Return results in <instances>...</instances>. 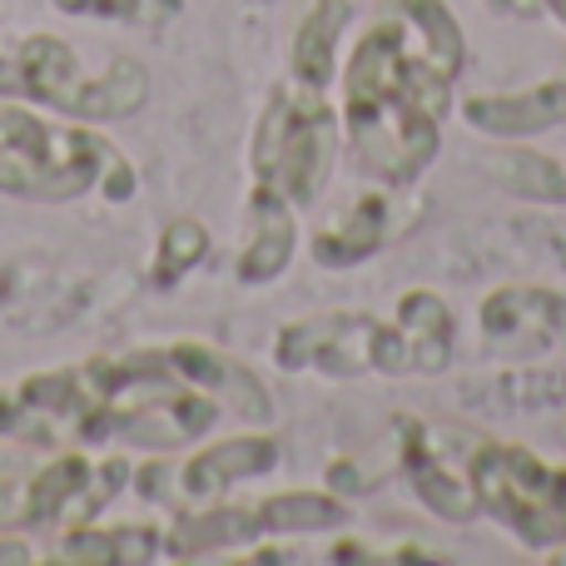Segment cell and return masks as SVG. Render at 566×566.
Masks as SVG:
<instances>
[{
	"mask_svg": "<svg viewBox=\"0 0 566 566\" xmlns=\"http://www.w3.org/2000/svg\"><path fill=\"white\" fill-rule=\"evenodd\" d=\"M0 432H25V408H20V398L6 388H0Z\"/></svg>",
	"mask_w": 566,
	"mask_h": 566,
	"instance_id": "44dd1931",
	"label": "cell"
},
{
	"mask_svg": "<svg viewBox=\"0 0 566 566\" xmlns=\"http://www.w3.org/2000/svg\"><path fill=\"white\" fill-rule=\"evenodd\" d=\"M274 363L283 373H318V378L333 382L368 378V373H382V378L412 373V353L398 323L348 308L283 323L274 338Z\"/></svg>",
	"mask_w": 566,
	"mask_h": 566,
	"instance_id": "277c9868",
	"label": "cell"
},
{
	"mask_svg": "<svg viewBox=\"0 0 566 566\" xmlns=\"http://www.w3.org/2000/svg\"><path fill=\"white\" fill-rule=\"evenodd\" d=\"M0 532H25V478L0 472Z\"/></svg>",
	"mask_w": 566,
	"mask_h": 566,
	"instance_id": "ffe728a7",
	"label": "cell"
},
{
	"mask_svg": "<svg viewBox=\"0 0 566 566\" xmlns=\"http://www.w3.org/2000/svg\"><path fill=\"white\" fill-rule=\"evenodd\" d=\"M392 323L408 338L412 373H442L452 363V308L442 303V293L408 289L392 308Z\"/></svg>",
	"mask_w": 566,
	"mask_h": 566,
	"instance_id": "4fadbf2b",
	"label": "cell"
},
{
	"mask_svg": "<svg viewBox=\"0 0 566 566\" xmlns=\"http://www.w3.org/2000/svg\"><path fill=\"white\" fill-rule=\"evenodd\" d=\"M343 25V0H303L298 25L289 40V70L298 85H328L333 75V45Z\"/></svg>",
	"mask_w": 566,
	"mask_h": 566,
	"instance_id": "5bb4252c",
	"label": "cell"
},
{
	"mask_svg": "<svg viewBox=\"0 0 566 566\" xmlns=\"http://www.w3.org/2000/svg\"><path fill=\"white\" fill-rule=\"evenodd\" d=\"M254 512L264 537H308L348 522V502L338 492H279V497H259Z\"/></svg>",
	"mask_w": 566,
	"mask_h": 566,
	"instance_id": "9a60e30c",
	"label": "cell"
},
{
	"mask_svg": "<svg viewBox=\"0 0 566 566\" xmlns=\"http://www.w3.org/2000/svg\"><path fill=\"white\" fill-rule=\"evenodd\" d=\"M482 169H488L502 189H512V195H522V199L566 205V169H562V159H552V155L512 145V149H492V155H482Z\"/></svg>",
	"mask_w": 566,
	"mask_h": 566,
	"instance_id": "2e32d148",
	"label": "cell"
},
{
	"mask_svg": "<svg viewBox=\"0 0 566 566\" xmlns=\"http://www.w3.org/2000/svg\"><path fill=\"white\" fill-rule=\"evenodd\" d=\"M239 542H244V547L264 542L259 512L239 507V502H209V507H185L179 512L175 527L165 532V557L195 562V557H209V552L239 547Z\"/></svg>",
	"mask_w": 566,
	"mask_h": 566,
	"instance_id": "8fae6325",
	"label": "cell"
},
{
	"mask_svg": "<svg viewBox=\"0 0 566 566\" xmlns=\"http://www.w3.org/2000/svg\"><path fill=\"white\" fill-rule=\"evenodd\" d=\"M249 239L239 249V264L234 274L239 283H274L293 259V244H298V224H293V205L279 195L274 185H259L249 189Z\"/></svg>",
	"mask_w": 566,
	"mask_h": 566,
	"instance_id": "30bf717a",
	"label": "cell"
},
{
	"mask_svg": "<svg viewBox=\"0 0 566 566\" xmlns=\"http://www.w3.org/2000/svg\"><path fill=\"white\" fill-rule=\"evenodd\" d=\"M165 358L175 363V373L189 388L209 392V398L219 402V412H234V418H244V422H274V398H269L264 382L239 358H229V353L209 348V343H195V338L169 343Z\"/></svg>",
	"mask_w": 566,
	"mask_h": 566,
	"instance_id": "ba28073f",
	"label": "cell"
},
{
	"mask_svg": "<svg viewBox=\"0 0 566 566\" xmlns=\"http://www.w3.org/2000/svg\"><path fill=\"white\" fill-rule=\"evenodd\" d=\"M109 199L135 195V169L109 149V139L90 135L85 125H60L25 105H0V195L35 199V205H65L105 185Z\"/></svg>",
	"mask_w": 566,
	"mask_h": 566,
	"instance_id": "7a4b0ae2",
	"label": "cell"
},
{
	"mask_svg": "<svg viewBox=\"0 0 566 566\" xmlns=\"http://www.w3.org/2000/svg\"><path fill=\"white\" fill-rule=\"evenodd\" d=\"M6 298H10V274L0 269V303H6Z\"/></svg>",
	"mask_w": 566,
	"mask_h": 566,
	"instance_id": "d4e9b609",
	"label": "cell"
},
{
	"mask_svg": "<svg viewBox=\"0 0 566 566\" xmlns=\"http://www.w3.org/2000/svg\"><path fill=\"white\" fill-rule=\"evenodd\" d=\"M408 229L402 214V189L382 185V189H363L348 195L338 209H328V219L313 234V259L323 269H353L363 259H373L392 234Z\"/></svg>",
	"mask_w": 566,
	"mask_h": 566,
	"instance_id": "52a82bcc",
	"label": "cell"
},
{
	"mask_svg": "<svg viewBox=\"0 0 566 566\" xmlns=\"http://www.w3.org/2000/svg\"><path fill=\"white\" fill-rule=\"evenodd\" d=\"M562 169H566V159H562Z\"/></svg>",
	"mask_w": 566,
	"mask_h": 566,
	"instance_id": "484cf974",
	"label": "cell"
},
{
	"mask_svg": "<svg viewBox=\"0 0 566 566\" xmlns=\"http://www.w3.org/2000/svg\"><path fill=\"white\" fill-rule=\"evenodd\" d=\"M482 343L502 358L566 353V293L542 283H502L478 308Z\"/></svg>",
	"mask_w": 566,
	"mask_h": 566,
	"instance_id": "8992f818",
	"label": "cell"
},
{
	"mask_svg": "<svg viewBox=\"0 0 566 566\" xmlns=\"http://www.w3.org/2000/svg\"><path fill=\"white\" fill-rule=\"evenodd\" d=\"M488 6H497V10H537V0H488Z\"/></svg>",
	"mask_w": 566,
	"mask_h": 566,
	"instance_id": "603a6c76",
	"label": "cell"
},
{
	"mask_svg": "<svg viewBox=\"0 0 566 566\" xmlns=\"http://www.w3.org/2000/svg\"><path fill=\"white\" fill-rule=\"evenodd\" d=\"M448 75L428 65L402 15L363 30L343 70V129L378 185L412 189L432 165L448 119Z\"/></svg>",
	"mask_w": 566,
	"mask_h": 566,
	"instance_id": "6da1fadb",
	"label": "cell"
},
{
	"mask_svg": "<svg viewBox=\"0 0 566 566\" xmlns=\"http://www.w3.org/2000/svg\"><path fill=\"white\" fill-rule=\"evenodd\" d=\"M145 99H149L145 65H139V60H129V55H119V60H109L99 75H90L80 119H125V115H135Z\"/></svg>",
	"mask_w": 566,
	"mask_h": 566,
	"instance_id": "ac0fdd59",
	"label": "cell"
},
{
	"mask_svg": "<svg viewBox=\"0 0 566 566\" xmlns=\"http://www.w3.org/2000/svg\"><path fill=\"white\" fill-rule=\"evenodd\" d=\"M283 458V442L274 432L254 428V432H239V438H219L205 442L199 452H189L185 462L175 468H145L139 472V492L145 497H169L179 512L185 507H209V502H224V492H234L239 482L249 478H264L274 472Z\"/></svg>",
	"mask_w": 566,
	"mask_h": 566,
	"instance_id": "5b68a950",
	"label": "cell"
},
{
	"mask_svg": "<svg viewBox=\"0 0 566 566\" xmlns=\"http://www.w3.org/2000/svg\"><path fill=\"white\" fill-rule=\"evenodd\" d=\"M30 557H35V552L20 547V537H6V532H0V562H30Z\"/></svg>",
	"mask_w": 566,
	"mask_h": 566,
	"instance_id": "7402d4cb",
	"label": "cell"
},
{
	"mask_svg": "<svg viewBox=\"0 0 566 566\" xmlns=\"http://www.w3.org/2000/svg\"><path fill=\"white\" fill-rule=\"evenodd\" d=\"M209 254V229L199 219H175L165 224L159 234V249H155V283H179L195 264H205Z\"/></svg>",
	"mask_w": 566,
	"mask_h": 566,
	"instance_id": "d6986e66",
	"label": "cell"
},
{
	"mask_svg": "<svg viewBox=\"0 0 566 566\" xmlns=\"http://www.w3.org/2000/svg\"><path fill=\"white\" fill-rule=\"evenodd\" d=\"M165 557V532L145 527V522H125V527H80L60 532V547L50 552V562H70V566H139Z\"/></svg>",
	"mask_w": 566,
	"mask_h": 566,
	"instance_id": "7c38bea8",
	"label": "cell"
},
{
	"mask_svg": "<svg viewBox=\"0 0 566 566\" xmlns=\"http://www.w3.org/2000/svg\"><path fill=\"white\" fill-rule=\"evenodd\" d=\"M462 119L492 139H527L566 119V75L542 85L512 90V95H472L462 99Z\"/></svg>",
	"mask_w": 566,
	"mask_h": 566,
	"instance_id": "9c48e42d",
	"label": "cell"
},
{
	"mask_svg": "<svg viewBox=\"0 0 566 566\" xmlns=\"http://www.w3.org/2000/svg\"><path fill=\"white\" fill-rule=\"evenodd\" d=\"M398 6V15L412 25V40H418V50L428 55V65L438 70V75L458 80L462 60H468V45H462V30L458 20H452V10L442 6V0H392Z\"/></svg>",
	"mask_w": 566,
	"mask_h": 566,
	"instance_id": "e0dca14e",
	"label": "cell"
},
{
	"mask_svg": "<svg viewBox=\"0 0 566 566\" xmlns=\"http://www.w3.org/2000/svg\"><path fill=\"white\" fill-rule=\"evenodd\" d=\"M542 6H547V10H552V15H557V20H562V25H566V0H542Z\"/></svg>",
	"mask_w": 566,
	"mask_h": 566,
	"instance_id": "cb8c5ba5",
	"label": "cell"
},
{
	"mask_svg": "<svg viewBox=\"0 0 566 566\" xmlns=\"http://www.w3.org/2000/svg\"><path fill=\"white\" fill-rule=\"evenodd\" d=\"M333 159H338V115L323 99V90L298 85V80L274 85L254 125V149H249L254 179L274 185L293 209H303L323 195Z\"/></svg>",
	"mask_w": 566,
	"mask_h": 566,
	"instance_id": "3957f363",
	"label": "cell"
}]
</instances>
